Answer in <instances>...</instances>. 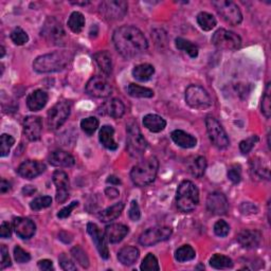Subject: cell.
<instances>
[{"mask_svg":"<svg viewBox=\"0 0 271 271\" xmlns=\"http://www.w3.org/2000/svg\"><path fill=\"white\" fill-rule=\"evenodd\" d=\"M228 178L233 182V183H238L241 179V170L240 166L237 164H234L229 167L228 170Z\"/></svg>","mask_w":271,"mask_h":271,"instance_id":"obj_51","label":"cell"},{"mask_svg":"<svg viewBox=\"0 0 271 271\" xmlns=\"http://www.w3.org/2000/svg\"><path fill=\"white\" fill-rule=\"evenodd\" d=\"M87 232L89 233V235L91 236L93 242L96 244L100 255L103 258L107 259L109 257V251H108L106 239H105L104 234H103V232L100 230V228L96 225V223H92V222H89L87 225Z\"/></svg>","mask_w":271,"mask_h":271,"instance_id":"obj_18","label":"cell"},{"mask_svg":"<svg viewBox=\"0 0 271 271\" xmlns=\"http://www.w3.org/2000/svg\"><path fill=\"white\" fill-rule=\"evenodd\" d=\"M100 122L96 117H88L81 121V128L85 134L91 136L96 133V130L99 128Z\"/></svg>","mask_w":271,"mask_h":271,"instance_id":"obj_40","label":"cell"},{"mask_svg":"<svg viewBox=\"0 0 271 271\" xmlns=\"http://www.w3.org/2000/svg\"><path fill=\"white\" fill-rule=\"evenodd\" d=\"M53 182L57 186V201L64 203L69 197V178L64 171H55L52 176Z\"/></svg>","mask_w":271,"mask_h":271,"instance_id":"obj_15","label":"cell"},{"mask_svg":"<svg viewBox=\"0 0 271 271\" xmlns=\"http://www.w3.org/2000/svg\"><path fill=\"white\" fill-rule=\"evenodd\" d=\"M171 138L175 144L182 148H193L197 145V139L180 129H176L172 132Z\"/></svg>","mask_w":271,"mask_h":271,"instance_id":"obj_25","label":"cell"},{"mask_svg":"<svg viewBox=\"0 0 271 271\" xmlns=\"http://www.w3.org/2000/svg\"><path fill=\"white\" fill-rule=\"evenodd\" d=\"M0 50H2V54H0V58H4L5 57V54H6V49H5V47L4 46H2V47H0Z\"/></svg>","mask_w":271,"mask_h":271,"instance_id":"obj_62","label":"cell"},{"mask_svg":"<svg viewBox=\"0 0 271 271\" xmlns=\"http://www.w3.org/2000/svg\"><path fill=\"white\" fill-rule=\"evenodd\" d=\"M93 59L105 76H110L113 73V61H111L110 54L107 51H100L96 53Z\"/></svg>","mask_w":271,"mask_h":271,"instance_id":"obj_30","label":"cell"},{"mask_svg":"<svg viewBox=\"0 0 271 271\" xmlns=\"http://www.w3.org/2000/svg\"><path fill=\"white\" fill-rule=\"evenodd\" d=\"M207 208L214 215H225L229 210L227 197L222 193L214 192L208 196Z\"/></svg>","mask_w":271,"mask_h":271,"instance_id":"obj_16","label":"cell"},{"mask_svg":"<svg viewBox=\"0 0 271 271\" xmlns=\"http://www.w3.org/2000/svg\"><path fill=\"white\" fill-rule=\"evenodd\" d=\"M113 41L118 52L125 59L138 57L148 47L144 34L133 26L119 28L114 33Z\"/></svg>","mask_w":271,"mask_h":271,"instance_id":"obj_1","label":"cell"},{"mask_svg":"<svg viewBox=\"0 0 271 271\" xmlns=\"http://www.w3.org/2000/svg\"><path fill=\"white\" fill-rule=\"evenodd\" d=\"M212 5L226 23L237 26L242 22V14L236 4L230 0H215Z\"/></svg>","mask_w":271,"mask_h":271,"instance_id":"obj_6","label":"cell"},{"mask_svg":"<svg viewBox=\"0 0 271 271\" xmlns=\"http://www.w3.org/2000/svg\"><path fill=\"white\" fill-rule=\"evenodd\" d=\"M46 171L45 163L39 160H28L18 167V174L25 179H34Z\"/></svg>","mask_w":271,"mask_h":271,"instance_id":"obj_19","label":"cell"},{"mask_svg":"<svg viewBox=\"0 0 271 271\" xmlns=\"http://www.w3.org/2000/svg\"><path fill=\"white\" fill-rule=\"evenodd\" d=\"M73 59V54L69 50L54 51L41 55L33 63V68L39 73L58 72L66 68Z\"/></svg>","mask_w":271,"mask_h":271,"instance_id":"obj_2","label":"cell"},{"mask_svg":"<svg viewBox=\"0 0 271 271\" xmlns=\"http://www.w3.org/2000/svg\"><path fill=\"white\" fill-rule=\"evenodd\" d=\"M148 143L144 139L141 130L138 127L137 123H130L127 126V151L129 155L135 158L141 157Z\"/></svg>","mask_w":271,"mask_h":271,"instance_id":"obj_5","label":"cell"},{"mask_svg":"<svg viewBox=\"0 0 271 271\" xmlns=\"http://www.w3.org/2000/svg\"><path fill=\"white\" fill-rule=\"evenodd\" d=\"M197 24L204 31H211L216 26L215 17L207 12H201L197 15Z\"/></svg>","mask_w":271,"mask_h":271,"instance_id":"obj_36","label":"cell"},{"mask_svg":"<svg viewBox=\"0 0 271 271\" xmlns=\"http://www.w3.org/2000/svg\"><path fill=\"white\" fill-rule=\"evenodd\" d=\"M127 92L130 97L134 98H153L154 91L149 88L137 85V84H129Z\"/></svg>","mask_w":271,"mask_h":271,"instance_id":"obj_35","label":"cell"},{"mask_svg":"<svg viewBox=\"0 0 271 271\" xmlns=\"http://www.w3.org/2000/svg\"><path fill=\"white\" fill-rule=\"evenodd\" d=\"M43 132V121L40 117L29 116L24 121V134L30 141L41 139Z\"/></svg>","mask_w":271,"mask_h":271,"instance_id":"obj_17","label":"cell"},{"mask_svg":"<svg viewBox=\"0 0 271 271\" xmlns=\"http://www.w3.org/2000/svg\"><path fill=\"white\" fill-rule=\"evenodd\" d=\"M13 226H14L16 234L23 239L30 238L35 234L36 226H35V223L29 218L17 217L14 219Z\"/></svg>","mask_w":271,"mask_h":271,"instance_id":"obj_20","label":"cell"},{"mask_svg":"<svg viewBox=\"0 0 271 271\" xmlns=\"http://www.w3.org/2000/svg\"><path fill=\"white\" fill-rule=\"evenodd\" d=\"M143 125L152 133H160L166 126V121L158 115H146L143 118Z\"/></svg>","mask_w":271,"mask_h":271,"instance_id":"obj_28","label":"cell"},{"mask_svg":"<svg viewBox=\"0 0 271 271\" xmlns=\"http://www.w3.org/2000/svg\"><path fill=\"white\" fill-rule=\"evenodd\" d=\"M51 203H52V198L50 197V196H43V197L35 198L30 203V207L34 211H41L43 209L50 207Z\"/></svg>","mask_w":271,"mask_h":271,"instance_id":"obj_45","label":"cell"},{"mask_svg":"<svg viewBox=\"0 0 271 271\" xmlns=\"http://www.w3.org/2000/svg\"><path fill=\"white\" fill-rule=\"evenodd\" d=\"M128 5L123 0H106L101 3L99 7L100 14L110 22L122 20L126 15Z\"/></svg>","mask_w":271,"mask_h":271,"instance_id":"obj_8","label":"cell"},{"mask_svg":"<svg viewBox=\"0 0 271 271\" xmlns=\"http://www.w3.org/2000/svg\"><path fill=\"white\" fill-rule=\"evenodd\" d=\"M159 169V161L155 156H151L140 161L133 167L130 178L138 186H145L155 181Z\"/></svg>","mask_w":271,"mask_h":271,"instance_id":"obj_3","label":"cell"},{"mask_svg":"<svg viewBox=\"0 0 271 271\" xmlns=\"http://www.w3.org/2000/svg\"><path fill=\"white\" fill-rule=\"evenodd\" d=\"M270 95H271L270 83H268L267 86H266V89H265L263 100H261V113H263V115L267 119H269L270 116H271V107H270L271 98H270Z\"/></svg>","mask_w":271,"mask_h":271,"instance_id":"obj_43","label":"cell"},{"mask_svg":"<svg viewBox=\"0 0 271 271\" xmlns=\"http://www.w3.org/2000/svg\"><path fill=\"white\" fill-rule=\"evenodd\" d=\"M124 209V203L123 202H118L114 205H111V207L103 210L100 214H99V218L101 221L103 222H110L115 220L116 218H118L121 213H122Z\"/></svg>","mask_w":271,"mask_h":271,"instance_id":"obj_31","label":"cell"},{"mask_svg":"<svg viewBox=\"0 0 271 271\" xmlns=\"http://www.w3.org/2000/svg\"><path fill=\"white\" fill-rule=\"evenodd\" d=\"M35 192H36V189L34 188V186H32V185H26L25 188L23 189V193H24L25 195H27V196H31V195H33Z\"/></svg>","mask_w":271,"mask_h":271,"instance_id":"obj_60","label":"cell"},{"mask_svg":"<svg viewBox=\"0 0 271 271\" xmlns=\"http://www.w3.org/2000/svg\"><path fill=\"white\" fill-rule=\"evenodd\" d=\"M210 265L215 269H228L233 267V261L229 256L222 254H214L210 258Z\"/></svg>","mask_w":271,"mask_h":271,"instance_id":"obj_37","label":"cell"},{"mask_svg":"<svg viewBox=\"0 0 271 271\" xmlns=\"http://www.w3.org/2000/svg\"><path fill=\"white\" fill-rule=\"evenodd\" d=\"M175 43H176L177 48L188 53L192 59H196L198 57V47L195 44H193L192 42L181 39V37H178V39H176Z\"/></svg>","mask_w":271,"mask_h":271,"instance_id":"obj_34","label":"cell"},{"mask_svg":"<svg viewBox=\"0 0 271 271\" xmlns=\"http://www.w3.org/2000/svg\"><path fill=\"white\" fill-rule=\"evenodd\" d=\"M15 143V139L8 135V134H3L2 135V149H0V156L2 157H6L10 153L11 147L14 145Z\"/></svg>","mask_w":271,"mask_h":271,"instance_id":"obj_46","label":"cell"},{"mask_svg":"<svg viewBox=\"0 0 271 271\" xmlns=\"http://www.w3.org/2000/svg\"><path fill=\"white\" fill-rule=\"evenodd\" d=\"M139 258V250L136 247L127 246L121 249L118 253V259L124 266L134 265Z\"/></svg>","mask_w":271,"mask_h":271,"instance_id":"obj_29","label":"cell"},{"mask_svg":"<svg viewBox=\"0 0 271 271\" xmlns=\"http://www.w3.org/2000/svg\"><path fill=\"white\" fill-rule=\"evenodd\" d=\"M185 102L194 109H207L211 107L212 100L204 88L198 85H191L185 90Z\"/></svg>","mask_w":271,"mask_h":271,"instance_id":"obj_7","label":"cell"},{"mask_svg":"<svg viewBox=\"0 0 271 271\" xmlns=\"http://www.w3.org/2000/svg\"><path fill=\"white\" fill-rule=\"evenodd\" d=\"M205 169H207V160L204 157H197L190 165V172L191 174L196 177V178H200L204 175Z\"/></svg>","mask_w":271,"mask_h":271,"instance_id":"obj_38","label":"cell"},{"mask_svg":"<svg viewBox=\"0 0 271 271\" xmlns=\"http://www.w3.org/2000/svg\"><path fill=\"white\" fill-rule=\"evenodd\" d=\"M12 235V230H11V226L10 223L4 221L2 223V226H0V236L3 238H10Z\"/></svg>","mask_w":271,"mask_h":271,"instance_id":"obj_56","label":"cell"},{"mask_svg":"<svg viewBox=\"0 0 271 271\" xmlns=\"http://www.w3.org/2000/svg\"><path fill=\"white\" fill-rule=\"evenodd\" d=\"M42 36L47 42L54 45H60L66 39V32H65L62 24L57 18L48 17L43 26Z\"/></svg>","mask_w":271,"mask_h":271,"instance_id":"obj_10","label":"cell"},{"mask_svg":"<svg viewBox=\"0 0 271 271\" xmlns=\"http://www.w3.org/2000/svg\"><path fill=\"white\" fill-rule=\"evenodd\" d=\"M106 182L107 183H110V184H114V185H119L121 184V180L118 178L117 176H114V175H110L108 178L106 179Z\"/></svg>","mask_w":271,"mask_h":271,"instance_id":"obj_61","label":"cell"},{"mask_svg":"<svg viewBox=\"0 0 271 271\" xmlns=\"http://www.w3.org/2000/svg\"><path fill=\"white\" fill-rule=\"evenodd\" d=\"M49 162L51 165L57 167H70L74 165V158L65 151H54L49 156Z\"/></svg>","mask_w":271,"mask_h":271,"instance_id":"obj_24","label":"cell"},{"mask_svg":"<svg viewBox=\"0 0 271 271\" xmlns=\"http://www.w3.org/2000/svg\"><path fill=\"white\" fill-rule=\"evenodd\" d=\"M103 110H104V113L109 117L119 119L121 117H123L125 113V106L121 100L111 99L103 105Z\"/></svg>","mask_w":271,"mask_h":271,"instance_id":"obj_26","label":"cell"},{"mask_svg":"<svg viewBox=\"0 0 271 271\" xmlns=\"http://www.w3.org/2000/svg\"><path fill=\"white\" fill-rule=\"evenodd\" d=\"M205 126H207V132L211 142L215 146L218 148H225L230 144L227 133L216 119L208 117L205 119Z\"/></svg>","mask_w":271,"mask_h":271,"instance_id":"obj_11","label":"cell"},{"mask_svg":"<svg viewBox=\"0 0 271 271\" xmlns=\"http://www.w3.org/2000/svg\"><path fill=\"white\" fill-rule=\"evenodd\" d=\"M47 102H48V95L43 90H34L27 98V106L32 111H39L43 109Z\"/></svg>","mask_w":271,"mask_h":271,"instance_id":"obj_23","label":"cell"},{"mask_svg":"<svg viewBox=\"0 0 271 271\" xmlns=\"http://www.w3.org/2000/svg\"><path fill=\"white\" fill-rule=\"evenodd\" d=\"M140 269L143 271H155V270L158 271L159 269H160V267H159L157 257L153 253H148L144 257L141 266H140Z\"/></svg>","mask_w":271,"mask_h":271,"instance_id":"obj_41","label":"cell"},{"mask_svg":"<svg viewBox=\"0 0 271 271\" xmlns=\"http://www.w3.org/2000/svg\"><path fill=\"white\" fill-rule=\"evenodd\" d=\"M86 91L88 95L95 98H107L111 95L113 88H111L110 84L104 78L97 76L88 81Z\"/></svg>","mask_w":271,"mask_h":271,"instance_id":"obj_14","label":"cell"},{"mask_svg":"<svg viewBox=\"0 0 271 271\" xmlns=\"http://www.w3.org/2000/svg\"><path fill=\"white\" fill-rule=\"evenodd\" d=\"M70 115V105L69 103L61 101L58 102L49 111H48V126L50 129H59L68 119Z\"/></svg>","mask_w":271,"mask_h":271,"instance_id":"obj_12","label":"cell"},{"mask_svg":"<svg viewBox=\"0 0 271 271\" xmlns=\"http://www.w3.org/2000/svg\"><path fill=\"white\" fill-rule=\"evenodd\" d=\"M199 202V192L197 186L192 181L184 180L182 181L177 190L176 203L177 208L181 212L189 213L195 210Z\"/></svg>","mask_w":271,"mask_h":271,"instance_id":"obj_4","label":"cell"},{"mask_svg":"<svg viewBox=\"0 0 271 271\" xmlns=\"http://www.w3.org/2000/svg\"><path fill=\"white\" fill-rule=\"evenodd\" d=\"M172 229L169 227H154L149 228L143 232L139 238L140 244L142 246L151 247L158 242L169 239L172 235Z\"/></svg>","mask_w":271,"mask_h":271,"instance_id":"obj_13","label":"cell"},{"mask_svg":"<svg viewBox=\"0 0 271 271\" xmlns=\"http://www.w3.org/2000/svg\"><path fill=\"white\" fill-rule=\"evenodd\" d=\"M79 205V201H72L71 203H69L67 207L63 208L59 213H58V217L61 218V219H64V218H67L70 216L71 212L74 210V208H77Z\"/></svg>","mask_w":271,"mask_h":271,"instance_id":"obj_54","label":"cell"},{"mask_svg":"<svg viewBox=\"0 0 271 271\" xmlns=\"http://www.w3.org/2000/svg\"><path fill=\"white\" fill-rule=\"evenodd\" d=\"M105 194L107 195V197H109L110 199H115V198H117L118 196L120 195V192L116 188H113V186H109V188H107L105 190Z\"/></svg>","mask_w":271,"mask_h":271,"instance_id":"obj_58","label":"cell"},{"mask_svg":"<svg viewBox=\"0 0 271 271\" xmlns=\"http://www.w3.org/2000/svg\"><path fill=\"white\" fill-rule=\"evenodd\" d=\"M128 215H129V218L134 221H138L140 217H141V212H140L139 204L136 200H133L132 202H130Z\"/></svg>","mask_w":271,"mask_h":271,"instance_id":"obj_53","label":"cell"},{"mask_svg":"<svg viewBox=\"0 0 271 271\" xmlns=\"http://www.w3.org/2000/svg\"><path fill=\"white\" fill-rule=\"evenodd\" d=\"M11 190V184L9 181H7L6 179H3L2 180V184H0V191H2V193H7Z\"/></svg>","mask_w":271,"mask_h":271,"instance_id":"obj_59","label":"cell"},{"mask_svg":"<svg viewBox=\"0 0 271 271\" xmlns=\"http://www.w3.org/2000/svg\"><path fill=\"white\" fill-rule=\"evenodd\" d=\"M11 40L15 45L23 46L29 42V36H28L27 32L24 31L22 28H15L11 33Z\"/></svg>","mask_w":271,"mask_h":271,"instance_id":"obj_42","label":"cell"},{"mask_svg":"<svg viewBox=\"0 0 271 271\" xmlns=\"http://www.w3.org/2000/svg\"><path fill=\"white\" fill-rule=\"evenodd\" d=\"M60 260V265L64 270H68V271H74L77 270V266L74 265L73 261L66 255L65 253H62L59 257Z\"/></svg>","mask_w":271,"mask_h":271,"instance_id":"obj_52","label":"cell"},{"mask_svg":"<svg viewBox=\"0 0 271 271\" xmlns=\"http://www.w3.org/2000/svg\"><path fill=\"white\" fill-rule=\"evenodd\" d=\"M71 254L74 257V259H76L82 267L87 268L89 266V259L85 253V251H84L81 247L72 248Z\"/></svg>","mask_w":271,"mask_h":271,"instance_id":"obj_44","label":"cell"},{"mask_svg":"<svg viewBox=\"0 0 271 271\" xmlns=\"http://www.w3.org/2000/svg\"><path fill=\"white\" fill-rule=\"evenodd\" d=\"M212 44L218 49L237 50L241 47L240 37L234 32L218 29L212 36Z\"/></svg>","mask_w":271,"mask_h":271,"instance_id":"obj_9","label":"cell"},{"mask_svg":"<svg viewBox=\"0 0 271 271\" xmlns=\"http://www.w3.org/2000/svg\"><path fill=\"white\" fill-rule=\"evenodd\" d=\"M195 256H196V252L193 249V247H191L190 245L181 246L175 252V258L178 261H180V263L192 260L193 258H195Z\"/></svg>","mask_w":271,"mask_h":271,"instance_id":"obj_39","label":"cell"},{"mask_svg":"<svg viewBox=\"0 0 271 271\" xmlns=\"http://www.w3.org/2000/svg\"><path fill=\"white\" fill-rule=\"evenodd\" d=\"M251 170L254 172L255 175L259 176V177H266V178L268 179L269 178V170L268 167H265L263 166V164H261V160L256 161V159H253V160L251 161Z\"/></svg>","mask_w":271,"mask_h":271,"instance_id":"obj_47","label":"cell"},{"mask_svg":"<svg viewBox=\"0 0 271 271\" xmlns=\"http://www.w3.org/2000/svg\"><path fill=\"white\" fill-rule=\"evenodd\" d=\"M128 227L122 225V223H111L105 229L106 237L111 244H118L128 234Z\"/></svg>","mask_w":271,"mask_h":271,"instance_id":"obj_22","label":"cell"},{"mask_svg":"<svg viewBox=\"0 0 271 271\" xmlns=\"http://www.w3.org/2000/svg\"><path fill=\"white\" fill-rule=\"evenodd\" d=\"M230 232V226L225 220H218L214 225V233L219 237H226Z\"/></svg>","mask_w":271,"mask_h":271,"instance_id":"obj_48","label":"cell"},{"mask_svg":"<svg viewBox=\"0 0 271 271\" xmlns=\"http://www.w3.org/2000/svg\"><path fill=\"white\" fill-rule=\"evenodd\" d=\"M14 257L17 263H20V264L28 263V261L31 259V255L20 246H16L14 248Z\"/></svg>","mask_w":271,"mask_h":271,"instance_id":"obj_50","label":"cell"},{"mask_svg":"<svg viewBox=\"0 0 271 271\" xmlns=\"http://www.w3.org/2000/svg\"><path fill=\"white\" fill-rule=\"evenodd\" d=\"M68 27L69 29L73 33H81L84 29V26H85V17L81 12H73L69 20H68Z\"/></svg>","mask_w":271,"mask_h":271,"instance_id":"obj_33","label":"cell"},{"mask_svg":"<svg viewBox=\"0 0 271 271\" xmlns=\"http://www.w3.org/2000/svg\"><path fill=\"white\" fill-rule=\"evenodd\" d=\"M237 241L246 249H254L260 245L261 234L256 230H244L238 234Z\"/></svg>","mask_w":271,"mask_h":271,"instance_id":"obj_21","label":"cell"},{"mask_svg":"<svg viewBox=\"0 0 271 271\" xmlns=\"http://www.w3.org/2000/svg\"><path fill=\"white\" fill-rule=\"evenodd\" d=\"M114 135L115 129L109 125L103 126L100 130V142L109 151H116L118 148V143L115 141Z\"/></svg>","mask_w":271,"mask_h":271,"instance_id":"obj_27","label":"cell"},{"mask_svg":"<svg viewBox=\"0 0 271 271\" xmlns=\"http://www.w3.org/2000/svg\"><path fill=\"white\" fill-rule=\"evenodd\" d=\"M154 73H155L154 66L149 64H141L134 68L133 77L140 82H146L153 77Z\"/></svg>","mask_w":271,"mask_h":271,"instance_id":"obj_32","label":"cell"},{"mask_svg":"<svg viewBox=\"0 0 271 271\" xmlns=\"http://www.w3.org/2000/svg\"><path fill=\"white\" fill-rule=\"evenodd\" d=\"M258 141L257 136H252L246 140H242L239 143V149L242 154H248L252 148L254 147L255 143Z\"/></svg>","mask_w":271,"mask_h":271,"instance_id":"obj_49","label":"cell"},{"mask_svg":"<svg viewBox=\"0 0 271 271\" xmlns=\"http://www.w3.org/2000/svg\"><path fill=\"white\" fill-rule=\"evenodd\" d=\"M0 253H2V269L11 266V258L9 256V250L6 245H2L0 248Z\"/></svg>","mask_w":271,"mask_h":271,"instance_id":"obj_55","label":"cell"},{"mask_svg":"<svg viewBox=\"0 0 271 271\" xmlns=\"http://www.w3.org/2000/svg\"><path fill=\"white\" fill-rule=\"evenodd\" d=\"M37 266L41 270H45V271H50V270H54V266L52 260L50 259H42L40 260L39 263H37Z\"/></svg>","mask_w":271,"mask_h":271,"instance_id":"obj_57","label":"cell"}]
</instances>
